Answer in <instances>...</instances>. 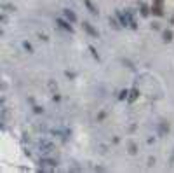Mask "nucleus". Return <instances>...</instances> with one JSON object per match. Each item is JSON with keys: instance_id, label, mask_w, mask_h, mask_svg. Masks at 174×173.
<instances>
[{"instance_id": "obj_3", "label": "nucleus", "mask_w": 174, "mask_h": 173, "mask_svg": "<svg viewBox=\"0 0 174 173\" xmlns=\"http://www.w3.org/2000/svg\"><path fill=\"white\" fill-rule=\"evenodd\" d=\"M65 16H66V19H70L72 23H75V21H77V16H75L70 9H65Z\"/></svg>"}, {"instance_id": "obj_6", "label": "nucleus", "mask_w": 174, "mask_h": 173, "mask_svg": "<svg viewBox=\"0 0 174 173\" xmlns=\"http://www.w3.org/2000/svg\"><path fill=\"white\" fill-rule=\"evenodd\" d=\"M40 165H45V166H49V168H56V163H54V161H49V159H42Z\"/></svg>"}, {"instance_id": "obj_1", "label": "nucleus", "mask_w": 174, "mask_h": 173, "mask_svg": "<svg viewBox=\"0 0 174 173\" xmlns=\"http://www.w3.org/2000/svg\"><path fill=\"white\" fill-rule=\"evenodd\" d=\"M84 30H85V32L89 33V35H92V37H98V32H96V30H94V28H92V25L91 23H87V21H84Z\"/></svg>"}, {"instance_id": "obj_9", "label": "nucleus", "mask_w": 174, "mask_h": 173, "mask_svg": "<svg viewBox=\"0 0 174 173\" xmlns=\"http://www.w3.org/2000/svg\"><path fill=\"white\" fill-rule=\"evenodd\" d=\"M138 95H139V93H138L136 89H133V91H131V96H129V100H131V101H134V100L138 98Z\"/></svg>"}, {"instance_id": "obj_7", "label": "nucleus", "mask_w": 174, "mask_h": 173, "mask_svg": "<svg viewBox=\"0 0 174 173\" xmlns=\"http://www.w3.org/2000/svg\"><path fill=\"white\" fill-rule=\"evenodd\" d=\"M164 40L166 42L172 40V32H171V30H166V32H164Z\"/></svg>"}, {"instance_id": "obj_11", "label": "nucleus", "mask_w": 174, "mask_h": 173, "mask_svg": "<svg viewBox=\"0 0 174 173\" xmlns=\"http://www.w3.org/2000/svg\"><path fill=\"white\" fill-rule=\"evenodd\" d=\"M155 5H162V0H155Z\"/></svg>"}, {"instance_id": "obj_2", "label": "nucleus", "mask_w": 174, "mask_h": 173, "mask_svg": "<svg viewBox=\"0 0 174 173\" xmlns=\"http://www.w3.org/2000/svg\"><path fill=\"white\" fill-rule=\"evenodd\" d=\"M151 12H153V14H155V16H164V11H162V5H153V7H151Z\"/></svg>"}, {"instance_id": "obj_10", "label": "nucleus", "mask_w": 174, "mask_h": 173, "mask_svg": "<svg viewBox=\"0 0 174 173\" xmlns=\"http://www.w3.org/2000/svg\"><path fill=\"white\" fill-rule=\"evenodd\" d=\"M38 37H40V40H49V39H47V35H45V33H38Z\"/></svg>"}, {"instance_id": "obj_8", "label": "nucleus", "mask_w": 174, "mask_h": 173, "mask_svg": "<svg viewBox=\"0 0 174 173\" xmlns=\"http://www.w3.org/2000/svg\"><path fill=\"white\" fill-rule=\"evenodd\" d=\"M141 14H143V16H148V14H150V11H148V7H146V4H141Z\"/></svg>"}, {"instance_id": "obj_5", "label": "nucleus", "mask_w": 174, "mask_h": 173, "mask_svg": "<svg viewBox=\"0 0 174 173\" xmlns=\"http://www.w3.org/2000/svg\"><path fill=\"white\" fill-rule=\"evenodd\" d=\"M58 23L61 25V28H65V30H68V32H72V30H73V28H72V26L68 25L66 21H63V19H58Z\"/></svg>"}, {"instance_id": "obj_4", "label": "nucleus", "mask_w": 174, "mask_h": 173, "mask_svg": "<svg viewBox=\"0 0 174 173\" xmlns=\"http://www.w3.org/2000/svg\"><path fill=\"white\" fill-rule=\"evenodd\" d=\"M84 2H85V5L89 7V11H91L92 14H98V9H96V7H94V5L91 4V0H84Z\"/></svg>"}]
</instances>
